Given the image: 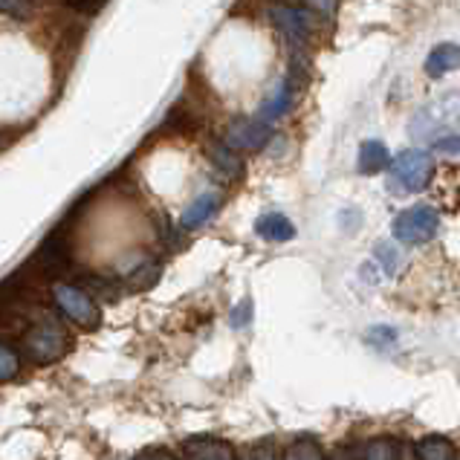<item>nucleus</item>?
<instances>
[{
    "label": "nucleus",
    "mask_w": 460,
    "mask_h": 460,
    "mask_svg": "<svg viewBox=\"0 0 460 460\" xmlns=\"http://www.w3.org/2000/svg\"><path fill=\"white\" fill-rule=\"evenodd\" d=\"M137 460H174V457H171V452H165V449H148V452H142Z\"/></svg>",
    "instance_id": "obj_28"
},
{
    "label": "nucleus",
    "mask_w": 460,
    "mask_h": 460,
    "mask_svg": "<svg viewBox=\"0 0 460 460\" xmlns=\"http://www.w3.org/2000/svg\"><path fill=\"white\" fill-rule=\"evenodd\" d=\"M431 174H435V163H431V156L420 148H411V151H402L397 154V160H394V168H391V191H409V194H417L429 186Z\"/></svg>",
    "instance_id": "obj_1"
},
{
    "label": "nucleus",
    "mask_w": 460,
    "mask_h": 460,
    "mask_svg": "<svg viewBox=\"0 0 460 460\" xmlns=\"http://www.w3.org/2000/svg\"><path fill=\"white\" fill-rule=\"evenodd\" d=\"M455 460H460V455H457V457H455Z\"/></svg>",
    "instance_id": "obj_30"
},
{
    "label": "nucleus",
    "mask_w": 460,
    "mask_h": 460,
    "mask_svg": "<svg viewBox=\"0 0 460 460\" xmlns=\"http://www.w3.org/2000/svg\"><path fill=\"white\" fill-rule=\"evenodd\" d=\"M270 21L290 44H305L310 38V30H313V21H310L307 12L296 9V6H287V4L270 6Z\"/></svg>",
    "instance_id": "obj_5"
},
{
    "label": "nucleus",
    "mask_w": 460,
    "mask_h": 460,
    "mask_svg": "<svg viewBox=\"0 0 460 460\" xmlns=\"http://www.w3.org/2000/svg\"><path fill=\"white\" fill-rule=\"evenodd\" d=\"M255 232H258L264 241H270V243H287V241H293V238H296L293 220L287 217V215H281V212H270V215H264V217H258Z\"/></svg>",
    "instance_id": "obj_7"
},
{
    "label": "nucleus",
    "mask_w": 460,
    "mask_h": 460,
    "mask_svg": "<svg viewBox=\"0 0 460 460\" xmlns=\"http://www.w3.org/2000/svg\"><path fill=\"white\" fill-rule=\"evenodd\" d=\"M391 163V151L385 148V142L379 139H365L359 146V171L362 174H376Z\"/></svg>",
    "instance_id": "obj_12"
},
{
    "label": "nucleus",
    "mask_w": 460,
    "mask_h": 460,
    "mask_svg": "<svg viewBox=\"0 0 460 460\" xmlns=\"http://www.w3.org/2000/svg\"><path fill=\"white\" fill-rule=\"evenodd\" d=\"M186 455H189V460H234L232 446L223 440H215V438L186 443Z\"/></svg>",
    "instance_id": "obj_13"
},
{
    "label": "nucleus",
    "mask_w": 460,
    "mask_h": 460,
    "mask_svg": "<svg viewBox=\"0 0 460 460\" xmlns=\"http://www.w3.org/2000/svg\"><path fill=\"white\" fill-rule=\"evenodd\" d=\"M362 460H400V446L391 438H379L365 446V457Z\"/></svg>",
    "instance_id": "obj_18"
},
{
    "label": "nucleus",
    "mask_w": 460,
    "mask_h": 460,
    "mask_svg": "<svg viewBox=\"0 0 460 460\" xmlns=\"http://www.w3.org/2000/svg\"><path fill=\"white\" fill-rule=\"evenodd\" d=\"M249 319H252V301H241V307L232 310V327H246Z\"/></svg>",
    "instance_id": "obj_22"
},
{
    "label": "nucleus",
    "mask_w": 460,
    "mask_h": 460,
    "mask_svg": "<svg viewBox=\"0 0 460 460\" xmlns=\"http://www.w3.org/2000/svg\"><path fill=\"white\" fill-rule=\"evenodd\" d=\"M270 128L267 122H261V119H238L229 130H226V146L234 148V151H258V148H264L267 146V139H270Z\"/></svg>",
    "instance_id": "obj_6"
},
{
    "label": "nucleus",
    "mask_w": 460,
    "mask_h": 460,
    "mask_svg": "<svg viewBox=\"0 0 460 460\" xmlns=\"http://www.w3.org/2000/svg\"><path fill=\"white\" fill-rule=\"evenodd\" d=\"M23 350L32 362L49 365V362H58L64 353L70 350V339L56 322H41L23 336Z\"/></svg>",
    "instance_id": "obj_3"
},
{
    "label": "nucleus",
    "mask_w": 460,
    "mask_h": 460,
    "mask_svg": "<svg viewBox=\"0 0 460 460\" xmlns=\"http://www.w3.org/2000/svg\"><path fill=\"white\" fill-rule=\"evenodd\" d=\"M70 261V243L61 238V234H52L49 241L41 243V249H38V255L32 264H41L44 272H56L61 270L64 264Z\"/></svg>",
    "instance_id": "obj_9"
},
{
    "label": "nucleus",
    "mask_w": 460,
    "mask_h": 460,
    "mask_svg": "<svg viewBox=\"0 0 460 460\" xmlns=\"http://www.w3.org/2000/svg\"><path fill=\"white\" fill-rule=\"evenodd\" d=\"M417 457L420 460H455L452 446L446 438H426L417 443Z\"/></svg>",
    "instance_id": "obj_15"
},
{
    "label": "nucleus",
    "mask_w": 460,
    "mask_h": 460,
    "mask_svg": "<svg viewBox=\"0 0 460 460\" xmlns=\"http://www.w3.org/2000/svg\"><path fill=\"white\" fill-rule=\"evenodd\" d=\"M367 339L371 341H376V345H391V341H397V331H394V327H374L371 333H367Z\"/></svg>",
    "instance_id": "obj_23"
},
{
    "label": "nucleus",
    "mask_w": 460,
    "mask_h": 460,
    "mask_svg": "<svg viewBox=\"0 0 460 460\" xmlns=\"http://www.w3.org/2000/svg\"><path fill=\"white\" fill-rule=\"evenodd\" d=\"M70 9H75V12H84V15H93V12H99L102 9V4L104 0H64Z\"/></svg>",
    "instance_id": "obj_24"
},
{
    "label": "nucleus",
    "mask_w": 460,
    "mask_h": 460,
    "mask_svg": "<svg viewBox=\"0 0 460 460\" xmlns=\"http://www.w3.org/2000/svg\"><path fill=\"white\" fill-rule=\"evenodd\" d=\"M215 212H217V194L206 191V194L197 197V200L189 203V208L180 217V226L182 229H197V226H203V223L212 217Z\"/></svg>",
    "instance_id": "obj_11"
},
{
    "label": "nucleus",
    "mask_w": 460,
    "mask_h": 460,
    "mask_svg": "<svg viewBox=\"0 0 460 460\" xmlns=\"http://www.w3.org/2000/svg\"><path fill=\"white\" fill-rule=\"evenodd\" d=\"M0 12H6L12 18H30L32 0H0Z\"/></svg>",
    "instance_id": "obj_20"
},
{
    "label": "nucleus",
    "mask_w": 460,
    "mask_h": 460,
    "mask_svg": "<svg viewBox=\"0 0 460 460\" xmlns=\"http://www.w3.org/2000/svg\"><path fill=\"white\" fill-rule=\"evenodd\" d=\"M374 258L383 264L385 275H397L400 267H402V252L397 249V243H391V241H379L374 246Z\"/></svg>",
    "instance_id": "obj_16"
},
{
    "label": "nucleus",
    "mask_w": 460,
    "mask_h": 460,
    "mask_svg": "<svg viewBox=\"0 0 460 460\" xmlns=\"http://www.w3.org/2000/svg\"><path fill=\"white\" fill-rule=\"evenodd\" d=\"M440 229V215L431 206H411L400 212L391 223V234L394 241L400 243H429Z\"/></svg>",
    "instance_id": "obj_2"
},
{
    "label": "nucleus",
    "mask_w": 460,
    "mask_h": 460,
    "mask_svg": "<svg viewBox=\"0 0 460 460\" xmlns=\"http://www.w3.org/2000/svg\"><path fill=\"white\" fill-rule=\"evenodd\" d=\"M400 460H420L417 449H411V446H400Z\"/></svg>",
    "instance_id": "obj_29"
},
{
    "label": "nucleus",
    "mask_w": 460,
    "mask_h": 460,
    "mask_svg": "<svg viewBox=\"0 0 460 460\" xmlns=\"http://www.w3.org/2000/svg\"><path fill=\"white\" fill-rule=\"evenodd\" d=\"M457 67H460V49L455 44H438L426 56V73L431 78H443Z\"/></svg>",
    "instance_id": "obj_10"
},
{
    "label": "nucleus",
    "mask_w": 460,
    "mask_h": 460,
    "mask_svg": "<svg viewBox=\"0 0 460 460\" xmlns=\"http://www.w3.org/2000/svg\"><path fill=\"white\" fill-rule=\"evenodd\" d=\"M21 371V357L9 345L0 341V383H9V379H15Z\"/></svg>",
    "instance_id": "obj_19"
},
{
    "label": "nucleus",
    "mask_w": 460,
    "mask_h": 460,
    "mask_svg": "<svg viewBox=\"0 0 460 460\" xmlns=\"http://www.w3.org/2000/svg\"><path fill=\"white\" fill-rule=\"evenodd\" d=\"M52 298H56V307L67 315L70 322L78 327H96L99 324V307L96 301L90 298L82 287L75 284H56L52 287Z\"/></svg>",
    "instance_id": "obj_4"
},
{
    "label": "nucleus",
    "mask_w": 460,
    "mask_h": 460,
    "mask_svg": "<svg viewBox=\"0 0 460 460\" xmlns=\"http://www.w3.org/2000/svg\"><path fill=\"white\" fill-rule=\"evenodd\" d=\"M305 4L315 12H322V15H333L336 6H339V0H305Z\"/></svg>",
    "instance_id": "obj_25"
},
{
    "label": "nucleus",
    "mask_w": 460,
    "mask_h": 460,
    "mask_svg": "<svg viewBox=\"0 0 460 460\" xmlns=\"http://www.w3.org/2000/svg\"><path fill=\"white\" fill-rule=\"evenodd\" d=\"M290 102H293V90H290V82L287 78H281V82H275L272 93L264 99V104H261V122H275L281 119V116L290 111Z\"/></svg>",
    "instance_id": "obj_8"
},
{
    "label": "nucleus",
    "mask_w": 460,
    "mask_h": 460,
    "mask_svg": "<svg viewBox=\"0 0 460 460\" xmlns=\"http://www.w3.org/2000/svg\"><path fill=\"white\" fill-rule=\"evenodd\" d=\"M281 460H324V452L315 440H296L284 449Z\"/></svg>",
    "instance_id": "obj_17"
},
{
    "label": "nucleus",
    "mask_w": 460,
    "mask_h": 460,
    "mask_svg": "<svg viewBox=\"0 0 460 460\" xmlns=\"http://www.w3.org/2000/svg\"><path fill=\"white\" fill-rule=\"evenodd\" d=\"M327 460H359V452L350 449V446H341V449H336Z\"/></svg>",
    "instance_id": "obj_27"
},
{
    "label": "nucleus",
    "mask_w": 460,
    "mask_h": 460,
    "mask_svg": "<svg viewBox=\"0 0 460 460\" xmlns=\"http://www.w3.org/2000/svg\"><path fill=\"white\" fill-rule=\"evenodd\" d=\"M435 148L440 154H460V128L449 130V134H440V139L435 142Z\"/></svg>",
    "instance_id": "obj_21"
},
{
    "label": "nucleus",
    "mask_w": 460,
    "mask_h": 460,
    "mask_svg": "<svg viewBox=\"0 0 460 460\" xmlns=\"http://www.w3.org/2000/svg\"><path fill=\"white\" fill-rule=\"evenodd\" d=\"M212 163L223 171V174H229V177H234V174H241V156H238V151L234 148H229L226 142H217V146H212Z\"/></svg>",
    "instance_id": "obj_14"
},
{
    "label": "nucleus",
    "mask_w": 460,
    "mask_h": 460,
    "mask_svg": "<svg viewBox=\"0 0 460 460\" xmlns=\"http://www.w3.org/2000/svg\"><path fill=\"white\" fill-rule=\"evenodd\" d=\"M243 460H275V452H272V446H255V449H249Z\"/></svg>",
    "instance_id": "obj_26"
}]
</instances>
